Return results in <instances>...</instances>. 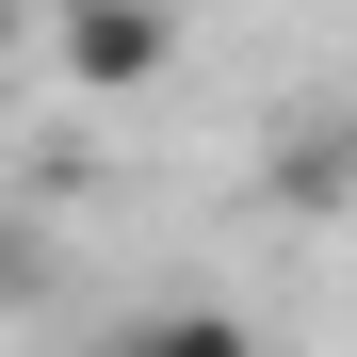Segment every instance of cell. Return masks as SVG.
<instances>
[{
  "label": "cell",
  "instance_id": "cell-2",
  "mask_svg": "<svg viewBox=\"0 0 357 357\" xmlns=\"http://www.w3.org/2000/svg\"><path fill=\"white\" fill-rule=\"evenodd\" d=\"M98 357H260V325L227 309V292H178V309H130Z\"/></svg>",
  "mask_w": 357,
  "mask_h": 357
},
{
  "label": "cell",
  "instance_id": "cell-1",
  "mask_svg": "<svg viewBox=\"0 0 357 357\" xmlns=\"http://www.w3.org/2000/svg\"><path fill=\"white\" fill-rule=\"evenodd\" d=\"M49 49H66V82H98V98H130V82H162V49H178V17H162V0H66V17H49Z\"/></svg>",
  "mask_w": 357,
  "mask_h": 357
}]
</instances>
